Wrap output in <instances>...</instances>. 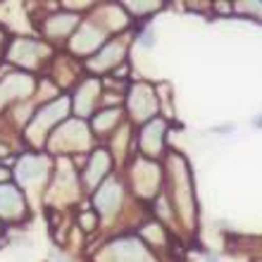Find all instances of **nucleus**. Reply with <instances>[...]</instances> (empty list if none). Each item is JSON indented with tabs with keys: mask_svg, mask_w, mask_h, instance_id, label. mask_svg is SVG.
Listing matches in <instances>:
<instances>
[{
	"mask_svg": "<svg viewBox=\"0 0 262 262\" xmlns=\"http://www.w3.org/2000/svg\"><path fill=\"white\" fill-rule=\"evenodd\" d=\"M207 262H217V260H214V257H207Z\"/></svg>",
	"mask_w": 262,
	"mask_h": 262,
	"instance_id": "obj_2",
	"label": "nucleus"
},
{
	"mask_svg": "<svg viewBox=\"0 0 262 262\" xmlns=\"http://www.w3.org/2000/svg\"><path fill=\"white\" fill-rule=\"evenodd\" d=\"M255 124H257V126H262V117H257V122H255Z\"/></svg>",
	"mask_w": 262,
	"mask_h": 262,
	"instance_id": "obj_1",
	"label": "nucleus"
}]
</instances>
